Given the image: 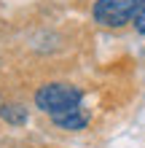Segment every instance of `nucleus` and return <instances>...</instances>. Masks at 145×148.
Here are the masks:
<instances>
[{
  "mask_svg": "<svg viewBox=\"0 0 145 148\" xmlns=\"http://www.w3.org/2000/svg\"><path fill=\"white\" fill-rule=\"evenodd\" d=\"M32 102H35V108L40 113L54 116V113L78 108L83 102V89L75 86V84H70V81H48V84H40L35 89Z\"/></svg>",
  "mask_w": 145,
  "mask_h": 148,
  "instance_id": "obj_1",
  "label": "nucleus"
},
{
  "mask_svg": "<svg viewBox=\"0 0 145 148\" xmlns=\"http://www.w3.org/2000/svg\"><path fill=\"white\" fill-rule=\"evenodd\" d=\"M137 0H94L91 3V19L105 30H121L132 24Z\"/></svg>",
  "mask_w": 145,
  "mask_h": 148,
  "instance_id": "obj_2",
  "label": "nucleus"
},
{
  "mask_svg": "<svg viewBox=\"0 0 145 148\" xmlns=\"http://www.w3.org/2000/svg\"><path fill=\"white\" fill-rule=\"evenodd\" d=\"M51 119V124L59 127V129H65V132H81V129H86L89 124V119H91V113L78 105V108H70V110H62V113H54V116H48Z\"/></svg>",
  "mask_w": 145,
  "mask_h": 148,
  "instance_id": "obj_3",
  "label": "nucleus"
},
{
  "mask_svg": "<svg viewBox=\"0 0 145 148\" xmlns=\"http://www.w3.org/2000/svg\"><path fill=\"white\" fill-rule=\"evenodd\" d=\"M30 119L27 108L22 102H0V121L8 127H24Z\"/></svg>",
  "mask_w": 145,
  "mask_h": 148,
  "instance_id": "obj_4",
  "label": "nucleus"
},
{
  "mask_svg": "<svg viewBox=\"0 0 145 148\" xmlns=\"http://www.w3.org/2000/svg\"><path fill=\"white\" fill-rule=\"evenodd\" d=\"M132 27H134V32L145 35V0H137V8H134V16H132Z\"/></svg>",
  "mask_w": 145,
  "mask_h": 148,
  "instance_id": "obj_5",
  "label": "nucleus"
},
{
  "mask_svg": "<svg viewBox=\"0 0 145 148\" xmlns=\"http://www.w3.org/2000/svg\"><path fill=\"white\" fill-rule=\"evenodd\" d=\"M0 102H3V97H0Z\"/></svg>",
  "mask_w": 145,
  "mask_h": 148,
  "instance_id": "obj_6",
  "label": "nucleus"
}]
</instances>
